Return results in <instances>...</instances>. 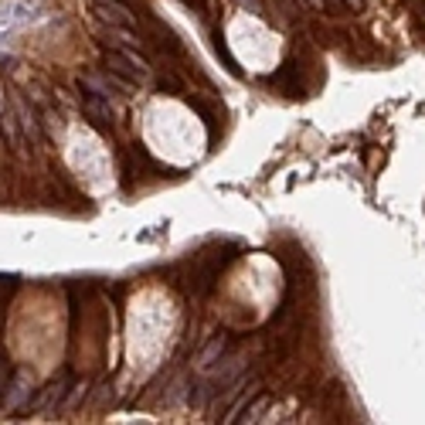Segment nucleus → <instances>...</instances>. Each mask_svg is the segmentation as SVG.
<instances>
[{
  "mask_svg": "<svg viewBox=\"0 0 425 425\" xmlns=\"http://www.w3.org/2000/svg\"><path fill=\"white\" fill-rule=\"evenodd\" d=\"M272 85H279L286 96H303V82H300V72H296V65H283V72L272 78Z\"/></svg>",
  "mask_w": 425,
  "mask_h": 425,
  "instance_id": "obj_3",
  "label": "nucleus"
},
{
  "mask_svg": "<svg viewBox=\"0 0 425 425\" xmlns=\"http://www.w3.org/2000/svg\"><path fill=\"white\" fill-rule=\"evenodd\" d=\"M225 350H228V333H214L211 340L204 344V350L197 354V361H194V364L201 367V371H208V367H211L214 361H218V357L225 354Z\"/></svg>",
  "mask_w": 425,
  "mask_h": 425,
  "instance_id": "obj_2",
  "label": "nucleus"
},
{
  "mask_svg": "<svg viewBox=\"0 0 425 425\" xmlns=\"http://www.w3.org/2000/svg\"><path fill=\"white\" fill-rule=\"evenodd\" d=\"M245 11H252V14H262L266 7H269V0H238Z\"/></svg>",
  "mask_w": 425,
  "mask_h": 425,
  "instance_id": "obj_5",
  "label": "nucleus"
},
{
  "mask_svg": "<svg viewBox=\"0 0 425 425\" xmlns=\"http://www.w3.org/2000/svg\"><path fill=\"white\" fill-rule=\"evenodd\" d=\"M266 405H269V395H259V398H255V405L245 408V422H255V419L262 415V408H266Z\"/></svg>",
  "mask_w": 425,
  "mask_h": 425,
  "instance_id": "obj_4",
  "label": "nucleus"
},
{
  "mask_svg": "<svg viewBox=\"0 0 425 425\" xmlns=\"http://www.w3.org/2000/svg\"><path fill=\"white\" fill-rule=\"evenodd\" d=\"M78 109L92 119V123H99V126H113V123H116V113H113L109 99L92 92V89H85V85H78Z\"/></svg>",
  "mask_w": 425,
  "mask_h": 425,
  "instance_id": "obj_1",
  "label": "nucleus"
}]
</instances>
